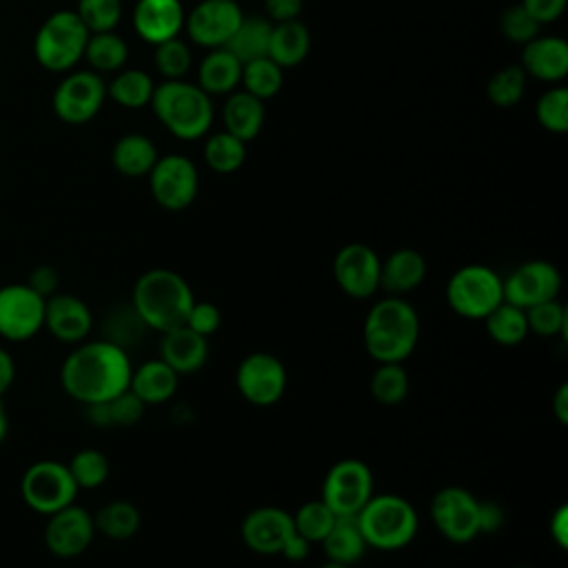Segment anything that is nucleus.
<instances>
[{"mask_svg": "<svg viewBox=\"0 0 568 568\" xmlns=\"http://www.w3.org/2000/svg\"><path fill=\"white\" fill-rule=\"evenodd\" d=\"M131 357L111 339H84L60 364V386L78 404L109 402L129 388Z\"/></svg>", "mask_w": 568, "mask_h": 568, "instance_id": "1", "label": "nucleus"}, {"mask_svg": "<svg viewBox=\"0 0 568 568\" xmlns=\"http://www.w3.org/2000/svg\"><path fill=\"white\" fill-rule=\"evenodd\" d=\"M362 342L377 364H404L419 342V315L415 306L402 295L379 297L364 317Z\"/></svg>", "mask_w": 568, "mask_h": 568, "instance_id": "2", "label": "nucleus"}, {"mask_svg": "<svg viewBox=\"0 0 568 568\" xmlns=\"http://www.w3.org/2000/svg\"><path fill=\"white\" fill-rule=\"evenodd\" d=\"M193 302L195 295L184 275L162 266L144 271L131 291V308L155 333L182 326Z\"/></svg>", "mask_w": 568, "mask_h": 568, "instance_id": "3", "label": "nucleus"}, {"mask_svg": "<svg viewBox=\"0 0 568 568\" xmlns=\"http://www.w3.org/2000/svg\"><path fill=\"white\" fill-rule=\"evenodd\" d=\"M368 548L395 552L406 548L419 528L415 506L395 493H373V497L355 515Z\"/></svg>", "mask_w": 568, "mask_h": 568, "instance_id": "4", "label": "nucleus"}, {"mask_svg": "<svg viewBox=\"0 0 568 568\" xmlns=\"http://www.w3.org/2000/svg\"><path fill=\"white\" fill-rule=\"evenodd\" d=\"M158 120L180 140H197L213 124L211 95L186 80H164L151 98Z\"/></svg>", "mask_w": 568, "mask_h": 568, "instance_id": "5", "label": "nucleus"}, {"mask_svg": "<svg viewBox=\"0 0 568 568\" xmlns=\"http://www.w3.org/2000/svg\"><path fill=\"white\" fill-rule=\"evenodd\" d=\"M89 29L73 9L53 11L38 27L33 38V55L38 64L53 73L71 71L84 55Z\"/></svg>", "mask_w": 568, "mask_h": 568, "instance_id": "6", "label": "nucleus"}, {"mask_svg": "<svg viewBox=\"0 0 568 568\" xmlns=\"http://www.w3.org/2000/svg\"><path fill=\"white\" fill-rule=\"evenodd\" d=\"M446 302L464 320H484L504 302L501 275L486 264H464L446 282Z\"/></svg>", "mask_w": 568, "mask_h": 568, "instance_id": "7", "label": "nucleus"}, {"mask_svg": "<svg viewBox=\"0 0 568 568\" xmlns=\"http://www.w3.org/2000/svg\"><path fill=\"white\" fill-rule=\"evenodd\" d=\"M18 490L24 506L42 517L73 504L80 493L69 466L58 459H38L29 464L20 477Z\"/></svg>", "mask_w": 568, "mask_h": 568, "instance_id": "8", "label": "nucleus"}, {"mask_svg": "<svg viewBox=\"0 0 568 568\" xmlns=\"http://www.w3.org/2000/svg\"><path fill=\"white\" fill-rule=\"evenodd\" d=\"M375 493V477L366 462L355 457L337 459L324 475L320 499L335 517H355Z\"/></svg>", "mask_w": 568, "mask_h": 568, "instance_id": "9", "label": "nucleus"}, {"mask_svg": "<svg viewBox=\"0 0 568 568\" xmlns=\"http://www.w3.org/2000/svg\"><path fill=\"white\" fill-rule=\"evenodd\" d=\"M235 386L248 404L266 408L284 397L288 373L277 355L253 351L240 359L235 368Z\"/></svg>", "mask_w": 568, "mask_h": 568, "instance_id": "10", "label": "nucleus"}, {"mask_svg": "<svg viewBox=\"0 0 568 568\" xmlns=\"http://www.w3.org/2000/svg\"><path fill=\"white\" fill-rule=\"evenodd\" d=\"M149 189L162 209L184 211L195 202L200 191L197 166L180 153L162 155L149 171Z\"/></svg>", "mask_w": 568, "mask_h": 568, "instance_id": "11", "label": "nucleus"}, {"mask_svg": "<svg viewBox=\"0 0 568 568\" xmlns=\"http://www.w3.org/2000/svg\"><path fill=\"white\" fill-rule=\"evenodd\" d=\"M479 499L464 486L439 488L428 506L433 526L453 544H470L479 535Z\"/></svg>", "mask_w": 568, "mask_h": 568, "instance_id": "12", "label": "nucleus"}, {"mask_svg": "<svg viewBox=\"0 0 568 568\" xmlns=\"http://www.w3.org/2000/svg\"><path fill=\"white\" fill-rule=\"evenodd\" d=\"M44 302L24 282L0 286V337L11 344L33 339L44 328Z\"/></svg>", "mask_w": 568, "mask_h": 568, "instance_id": "13", "label": "nucleus"}, {"mask_svg": "<svg viewBox=\"0 0 568 568\" xmlns=\"http://www.w3.org/2000/svg\"><path fill=\"white\" fill-rule=\"evenodd\" d=\"M106 98V84L95 71H67L58 82L51 106L58 120L67 124H84L98 115Z\"/></svg>", "mask_w": 568, "mask_h": 568, "instance_id": "14", "label": "nucleus"}, {"mask_svg": "<svg viewBox=\"0 0 568 568\" xmlns=\"http://www.w3.org/2000/svg\"><path fill=\"white\" fill-rule=\"evenodd\" d=\"M382 257L364 242L344 244L333 257V277L353 300H368L379 291Z\"/></svg>", "mask_w": 568, "mask_h": 568, "instance_id": "15", "label": "nucleus"}, {"mask_svg": "<svg viewBox=\"0 0 568 568\" xmlns=\"http://www.w3.org/2000/svg\"><path fill=\"white\" fill-rule=\"evenodd\" d=\"M95 537L93 513L78 506L75 501L47 517L42 541L53 557L73 559L80 557Z\"/></svg>", "mask_w": 568, "mask_h": 568, "instance_id": "16", "label": "nucleus"}, {"mask_svg": "<svg viewBox=\"0 0 568 568\" xmlns=\"http://www.w3.org/2000/svg\"><path fill=\"white\" fill-rule=\"evenodd\" d=\"M501 284L506 302L528 308L532 304L559 297L561 273L548 260H528L501 277Z\"/></svg>", "mask_w": 568, "mask_h": 568, "instance_id": "17", "label": "nucleus"}, {"mask_svg": "<svg viewBox=\"0 0 568 568\" xmlns=\"http://www.w3.org/2000/svg\"><path fill=\"white\" fill-rule=\"evenodd\" d=\"M242 16L235 0H200L191 13L184 16V29L195 44L220 49L229 42Z\"/></svg>", "mask_w": 568, "mask_h": 568, "instance_id": "18", "label": "nucleus"}, {"mask_svg": "<svg viewBox=\"0 0 568 568\" xmlns=\"http://www.w3.org/2000/svg\"><path fill=\"white\" fill-rule=\"evenodd\" d=\"M293 530L291 513L280 506H257L240 524V537L255 555H280Z\"/></svg>", "mask_w": 568, "mask_h": 568, "instance_id": "19", "label": "nucleus"}, {"mask_svg": "<svg viewBox=\"0 0 568 568\" xmlns=\"http://www.w3.org/2000/svg\"><path fill=\"white\" fill-rule=\"evenodd\" d=\"M93 328L89 304L73 293H53L44 302V331L62 344H80Z\"/></svg>", "mask_w": 568, "mask_h": 568, "instance_id": "20", "label": "nucleus"}, {"mask_svg": "<svg viewBox=\"0 0 568 568\" xmlns=\"http://www.w3.org/2000/svg\"><path fill=\"white\" fill-rule=\"evenodd\" d=\"M184 16L180 0H138L133 7V29L142 40L160 44L178 38L184 29Z\"/></svg>", "mask_w": 568, "mask_h": 568, "instance_id": "21", "label": "nucleus"}, {"mask_svg": "<svg viewBox=\"0 0 568 568\" xmlns=\"http://www.w3.org/2000/svg\"><path fill=\"white\" fill-rule=\"evenodd\" d=\"M519 67L541 82H559L568 75V42L557 36H535L524 44Z\"/></svg>", "mask_w": 568, "mask_h": 568, "instance_id": "22", "label": "nucleus"}, {"mask_svg": "<svg viewBox=\"0 0 568 568\" xmlns=\"http://www.w3.org/2000/svg\"><path fill=\"white\" fill-rule=\"evenodd\" d=\"M160 359L166 362L178 375L195 373L209 359V337L197 335L184 324L160 333Z\"/></svg>", "mask_w": 568, "mask_h": 568, "instance_id": "23", "label": "nucleus"}, {"mask_svg": "<svg viewBox=\"0 0 568 568\" xmlns=\"http://www.w3.org/2000/svg\"><path fill=\"white\" fill-rule=\"evenodd\" d=\"M428 273L426 257L417 248H395L382 260L379 266V288L386 291V295H406L415 291Z\"/></svg>", "mask_w": 568, "mask_h": 568, "instance_id": "24", "label": "nucleus"}, {"mask_svg": "<svg viewBox=\"0 0 568 568\" xmlns=\"http://www.w3.org/2000/svg\"><path fill=\"white\" fill-rule=\"evenodd\" d=\"M180 386V375L160 357L142 362L138 368L131 371L129 379V390L135 393L144 406H158L178 393Z\"/></svg>", "mask_w": 568, "mask_h": 568, "instance_id": "25", "label": "nucleus"}, {"mask_svg": "<svg viewBox=\"0 0 568 568\" xmlns=\"http://www.w3.org/2000/svg\"><path fill=\"white\" fill-rule=\"evenodd\" d=\"M264 100L251 95L248 91H231L224 109H222V120H224V131L231 135L240 138L242 142H251L257 138L264 124Z\"/></svg>", "mask_w": 568, "mask_h": 568, "instance_id": "26", "label": "nucleus"}, {"mask_svg": "<svg viewBox=\"0 0 568 568\" xmlns=\"http://www.w3.org/2000/svg\"><path fill=\"white\" fill-rule=\"evenodd\" d=\"M320 544L326 561L342 564V566H355L368 550L355 517H335L331 530Z\"/></svg>", "mask_w": 568, "mask_h": 568, "instance_id": "27", "label": "nucleus"}, {"mask_svg": "<svg viewBox=\"0 0 568 568\" xmlns=\"http://www.w3.org/2000/svg\"><path fill=\"white\" fill-rule=\"evenodd\" d=\"M242 78V62L224 47L211 49L197 67V87L209 95H229Z\"/></svg>", "mask_w": 568, "mask_h": 568, "instance_id": "28", "label": "nucleus"}, {"mask_svg": "<svg viewBox=\"0 0 568 568\" xmlns=\"http://www.w3.org/2000/svg\"><path fill=\"white\" fill-rule=\"evenodd\" d=\"M311 51V33L304 22H273L268 40V58L282 69L300 64Z\"/></svg>", "mask_w": 568, "mask_h": 568, "instance_id": "29", "label": "nucleus"}, {"mask_svg": "<svg viewBox=\"0 0 568 568\" xmlns=\"http://www.w3.org/2000/svg\"><path fill=\"white\" fill-rule=\"evenodd\" d=\"M158 149L151 138L142 133H126L118 138L111 151V162L118 173L126 178H142L149 175L158 160Z\"/></svg>", "mask_w": 568, "mask_h": 568, "instance_id": "30", "label": "nucleus"}, {"mask_svg": "<svg viewBox=\"0 0 568 568\" xmlns=\"http://www.w3.org/2000/svg\"><path fill=\"white\" fill-rule=\"evenodd\" d=\"M93 526L111 541H126L140 530L142 515L133 501L111 499L93 513Z\"/></svg>", "mask_w": 568, "mask_h": 568, "instance_id": "31", "label": "nucleus"}, {"mask_svg": "<svg viewBox=\"0 0 568 568\" xmlns=\"http://www.w3.org/2000/svg\"><path fill=\"white\" fill-rule=\"evenodd\" d=\"M273 22L262 16H242L237 29L224 44L229 53H233L242 64L268 55V40H271Z\"/></svg>", "mask_w": 568, "mask_h": 568, "instance_id": "32", "label": "nucleus"}, {"mask_svg": "<svg viewBox=\"0 0 568 568\" xmlns=\"http://www.w3.org/2000/svg\"><path fill=\"white\" fill-rule=\"evenodd\" d=\"M481 322L486 326L488 337L499 346H517L530 333L526 311L506 300L497 304Z\"/></svg>", "mask_w": 568, "mask_h": 568, "instance_id": "33", "label": "nucleus"}, {"mask_svg": "<svg viewBox=\"0 0 568 568\" xmlns=\"http://www.w3.org/2000/svg\"><path fill=\"white\" fill-rule=\"evenodd\" d=\"M82 58L95 73H113L124 67L129 58V47L124 38H120L115 31L89 33Z\"/></svg>", "mask_w": 568, "mask_h": 568, "instance_id": "34", "label": "nucleus"}, {"mask_svg": "<svg viewBox=\"0 0 568 568\" xmlns=\"http://www.w3.org/2000/svg\"><path fill=\"white\" fill-rule=\"evenodd\" d=\"M153 89L155 84L146 71L124 69L118 71L115 78L106 84V95L124 109H140L144 104H151Z\"/></svg>", "mask_w": 568, "mask_h": 568, "instance_id": "35", "label": "nucleus"}, {"mask_svg": "<svg viewBox=\"0 0 568 568\" xmlns=\"http://www.w3.org/2000/svg\"><path fill=\"white\" fill-rule=\"evenodd\" d=\"M371 395L382 406H397L406 399L410 390V377L402 362H384L377 364L371 382H368Z\"/></svg>", "mask_w": 568, "mask_h": 568, "instance_id": "36", "label": "nucleus"}, {"mask_svg": "<svg viewBox=\"0 0 568 568\" xmlns=\"http://www.w3.org/2000/svg\"><path fill=\"white\" fill-rule=\"evenodd\" d=\"M202 155L206 166L215 173H235L246 160V142L229 131H220L206 138Z\"/></svg>", "mask_w": 568, "mask_h": 568, "instance_id": "37", "label": "nucleus"}, {"mask_svg": "<svg viewBox=\"0 0 568 568\" xmlns=\"http://www.w3.org/2000/svg\"><path fill=\"white\" fill-rule=\"evenodd\" d=\"M282 82H284V69L275 64L268 55L242 64L240 84L244 87V91H248L260 100H268L277 95L282 89Z\"/></svg>", "mask_w": 568, "mask_h": 568, "instance_id": "38", "label": "nucleus"}, {"mask_svg": "<svg viewBox=\"0 0 568 568\" xmlns=\"http://www.w3.org/2000/svg\"><path fill=\"white\" fill-rule=\"evenodd\" d=\"M69 473L80 490H93L100 488L111 473V462L100 448H80L73 453V457L67 462Z\"/></svg>", "mask_w": 568, "mask_h": 568, "instance_id": "39", "label": "nucleus"}, {"mask_svg": "<svg viewBox=\"0 0 568 568\" xmlns=\"http://www.w3.org/2000/svg\"><path fill=\"white\" fill-rule=\"evenodd\" d=\"M291 517L295 532H300L311 544H320L335 521V513L320 497L304 501L295 513H291Z\"/></svg>", "mask_w": 568, "mask_h": 568, "instance_id": "40", "label": "nucleus"}, {"mask_svg": "<svg viewBox=\"0 0 568 568\" xmlns=\"http://www.w3.org/2000/svg\"><path fill=\"white\" fill-rule=\"evenodd\" d=\"M526 80H528V75L519 64H508V67H504V69H499L497 73L490 75L488 87H486V95L495 106L510 109L524 98Z\"/></svg>", "mask_w": 568, "mask_h": 568, "instance_id": "41", "label": "nucleus"}, {"mask_svg": "<svg viewBox=\"0 0 568 568\" xmlns=\"http://www.w3.org/2000/svg\"><path fill=\"white\" fill-rule=\"evenodd\" d=\"M526 311V320H528V331L539 335V337H566V328H568V311L566 306L559 302V297L532 304Z\"/></svg>", "mask_w": 568, "mask_h": 568, "instance_id": "42", "label": "nucleus"}, {"mask_svg": "<svg viewBox=\"0 0 568 568\" xmlns=\"http://www.w3.org/2000/svg\"><path fill=\"white\" fill-rule=\"evenodd\" d=\"M153 64L164 75V80H184V75L191 71L193 55L186 42H182L180 38H171L155 44Z\"/></svg>", "mask_w": 568, "mask_h": 568, "instance_id": "43", "label": "nucleus"}, {"mask_svg": "<svg viewBox=\"0 0 568 568\" xmlns=\"http://www.w3.org/2000/svg\"><path fill=\"white\" fill-rule=\"evenodd\" d=\"M73 11L89 33L113 31L122 18V0H78Z\"/></svg>", "mask_w": 568, "mask_h": 568, "instance_id": "44", "label": "nucleus"}, {"mask_svg": "<svg viewBox=\"0 0 568 568\" xmlns=\"http://www.w3.org/2000/svg\"><path fill=\"white\" fill-rule=\"evenodd\" d=\"M539 124L550 133L568 131V89L555 87L539 95L535 106Z\"/></svg>", "mask_w": 568, "mask_h": 568, "instance_id": "45", "label": "nucleus"}, {"mask_svg": "<svg viewBox=\"0 0 568 568\" xmlns=\"http://www.w3.org/2000/svg\"><path fill=\"white\" fill-rule=\"evenodd\" d=\"M499 29L508 42L526 44L528 40L539 36L541 24L521 4H510L499 18Z\"/></svg>", "mask_w": 568, "mask_h": 568, "instance_id": "46", "label": "nucleus"}, {"mask_svg": "<svg viewBox=\"0 0 568 568\" xmlns=\"http://www.w3.org/2000/svg\"><path fill=\"white\" fill-rule=\"evenodd\" d=\"M144 410H146L144 402L129 388L106 402L109 426H133L142 419Z\"/></svg>", "mask_w": 568, "mask_h": 568, "instance_id": "47", "label": "nucleus"}, {"mask_svg": "<svg viewBox=\"0 0 568 568\" xmlns=\"http://www.w3.org/2000/svg\"><path fill=\"white\" fill-rule=\"evenodd\" d=\"M220 324H222L220 308L206 300H195L184 320V326H189L191 331H195L202 337H211L213 333H217Z\"/></svg>", "mask_w": 568, "mask_h": 568, "instance_id": "48", "label": "nucleus"}, {"mask_svg": "<svg viewBox=\"0 0 568 568\" xmlns=\"http://www.w3.org/2000/svg\"><path fill=\"white\" fill-rule=\"evenodd\" d=\"M24 284L31 286L38 295H42V297L47 300V297H51L53 293L60 291V275H58L55 266H51V264H38L36 268L29 271Z\"/></svg>", "mask_w": 568, "mask_h": 568, "instance_id": "49", "label": "nucleus"}, {"mask_svg": "<svg viewBox=\"0 0 568 568\" xmlns=\"http://www.w3.org/2000/svg\"><path fill=\"white\" fill-rule=\"evenodd\" d=\"M477 519H479V535H493V532L504 528L506 510H504V506L499 501L479 499Z\"/></svg>", "mask_w": 568, "mask_h": 568, "instance_id": "50", "label": "nucleus"}, {"mask_svg": "<svg viewBox=\"0 0 568 568\" xmlns=\"http://www.w3.org/2000/svg\"><path fill=\"white\" fill-rule=\"evenodd\" d=\"M519 4L544 27V24L561 18L568 0H521Z\"/></svg>", "mask_w": 568, "mask_h": 568, "instance_id": "51", "label": "nucleus"}, {"mask_svg": "<svg viewBox=\"0 0 568 568\" xmlns=\"http://www.w3.org/2000/svg\"><path fill=\"white\" fill-rule=\"evenodd\" d=\"M264 9L271 22H288L300 18L304 0H264Z\"/></svg>", "mask_w": 568, "mask_h": 568, "instance_id": "52", "label": "nucleus"}, {"mask_svg": "<svg viewBox=\"0 0 568 568\" xmlns=\"http://www.w3.org/2000/svg\"><path fill=\"white\" fill-rule=\"evenodd\" d=\"M548 532H550V539H552L561 550L568 548V506H566V504H559V506L550 513Z\"/></svg>", "mask_w": 568, "mask_h": 568, "instance_id": "53", "label": "nucleus"}, {"mask_svg": "<svg viewBox=\"0 0 568 568\" xmlns=\"http://www.w3.org/2000/svg\"><path fill=\"white\" fill-rule=\"evenodd\" d=\"M311 541L308 539H304L300 532H295L293 530V535L286 539V544H284V548H282V557L284 559H288V561H304L308 555H311Z\"/></svg>", "mask_w": 568, "mask_h": 568, "instance_id": "54", "label": "nucleus"}, {"mask_svg": "<svg viewBox=\"0 0 568 568\" xmlns=\"http://www.w3.org/2000/svg\"><path fill=\"white\" fill-rule=\"evenodd\" d=\"M13 382H16V359L9 353V348L0 344V397H4V393L13 386Z\"/></svg>", "mask_w": 568, "mask_h": 568, "instance_id": "55", "label": "nucleus"}, {"mask_svg": "<svg viewBox=\"0 0 568 568\" xmlns=\"http://www.w3.org/2000/svg\"><path fill=\"white\" fill-rule=\"evenodd\" d=\"M552 413L561 426L568 424V384L561 382L552 395Z\"/></svg>", "mask_w": 568, "mask_h": 568, "instance_id": "56", "label": "nucleus"}, {"mask_svg": "<svg viewBox=\"0 0 568 568\" xmlns=\"http://www.w3.org/2000/svg\"><path fill=\"white\" fill-rule=\"evenodd\" d=\"M7 435H9V410L4 399L0 397V444L7 439Z\"/></svg>", "mask_w": 568, "mask_h": 568, "instance_id": "57", "label": "nucleus"}, {"mask_svg": "<svg viewBox=\"0 0 568 568\" xmlns=\"http://www.w3.org/2000/svg\"><path fill=\"white\" fill-rule=\"evenodd\" d=\"M320 568H353V566H342V564H333V561H324Z\"/></svg>", "mask_w": 568, "mask_h": 568, "instance_id": "58", "label": "nucleus"}, {"mask_svg": "<svg viewBox=\"0 0 568 568\" xmlns=\"http://www.w3.org/2000/svg\"><path fill=\"white\" fill-rule=\"evenodd\" d=\"M517 568H532V566H517Z\"/></svg>", "mask_w": 568, "mask_h": 568, "instance_id": "59", "label": "nucleus"}]
</instances>
